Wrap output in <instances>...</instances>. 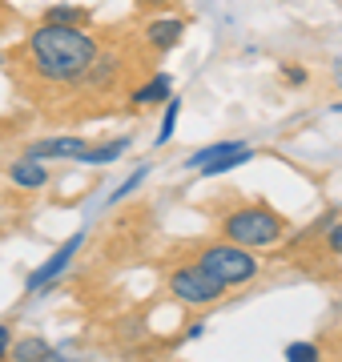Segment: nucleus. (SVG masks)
<instances>
[{
	"instance_id": "obj_25",
	"label": "nucleus",
	"mask_w": 342,
	"mask_h": 362,
	"mask_svg": "<svg viewBox=\"0 0 342 362\" xmlns=\"http://www.w3.org/2000/svg\"><path fill=\"white\" fill-rule=\"evenodd\" d=\"M334 113H342V101H338V105H334Z\"/></svg>"
},
{
	"instance_id": "obj_19",
	"label": "nucleus",
	"mask_w": 342,
	"mask_h": 362,
	"mask_svg": "<svg viewBox=\"0 0 342 362\" xmlns=\"http://www.w3.org/2000/svg\"><path fill=\"white\" fill-rule=\"evenodd\" d=\"M282 81L294 85V89H302L306 81H310V73H306V65H282Z\"/></svg>"
},
{
	"instance_id": "obj_13",
	"label": "nucleus",
	"mask_w": 342,
	"mask_h": 362,
	"mask_svg": "<svg viewBox=\"0 0 342 362\" xmlns=\"http://www.w3.org/2000/svg\"><path fill=\"white\" fill-rule=\"evenodd\" d=\"M258 153V149H254V145H237V149H230V153H222L218 157V161H210V165H201L198 173H206V177H222V173H230V169H237V165H246V161H250V157Z\"/></svg>"
},
{
	"instance_id": "obj_6",
	"label": "nucleus",
	"mask_w": 342,
	"mask_h": 362,
	"mask_svg": "<svg viewBox=\"0 0 342 362\" xmlns=\"http://www.w3.org/2000/svg\"><path fill=\"white\" fill-rule=\"evenodd\" d=\"M182 37H185V21L182 16H149L145 21V28H141V45L149 52H170V49H177L182 45Z\"/></svg>"
},
{
	"instance_id": "obj_14",
	"label": "nucleus",
	"mask_w": 342,
	"mask_h": 362,
	"mask_svg": "<svg viewBox=\"0 0 342 362\" xmlns=\"http://www.w3.org/2000/svg\"><path fill=\"white\" fill-rule=\"evenodd\" d=\"M45 21L89 28V25H93V13H89V8H81V4H53V8H45Z\"/></svg>"
},
{
	"instance_id": "obj_16",
	"label": "nucleus",
	"mask_w": 342,
	"mask_h": 362,
	"mask_svg": "<svg viewBox=\"0 0 342 362\" xmlns=\"http://www.w3.org/2000/svg\"><path fill=\"white\" fill-rule=\"evenodd\" d=\"M177 117H182V101H177V97H165V113H161L158 145H170V141H173V129H177Z\"/></svg>"
},
{
	"instance_id": "obj_20",
	"label": "nucleus",
	"mask_w": 342,
	"mask_h": 362,
	"mask_svg": "<svg viewBox=\"0 0 342 362\" xmlns=\"http://www.w3.org/2000/svg\"><path fill=\"white\" fill-rule=\"evenodd\" d=\"M286 358L310 362V358H318V346H310V342H294V346H286Z\"/></svg>"
},
{
	"instance_id": "obj_7",
	"label": "nucleus",
	"mask_w": 342,
	"mask_h": 362,
	"mask_svg": "<svg viewBox=\"0 0 342 362\" xmlns=\"http://www.w3.org/2000/svg\"><path fill=\"white\" fill-rule=\"evenodd\" d=\"M121 77H125V61H121V52L97 49V57H93L89 73L81 77V85H85V89H93V93H105V89H113Z\"/></svg>"
},
{
	"instance_id": "obj_21",
	"label": "nucleus",
	"mask_w": 342,
	"mask_h": 362,
	"mask_svg": "<svg viewBox=\"0 0 342 362\" xmlns=\"http://www.w3.org/2000/svg\"><path fill=\"white\" fill-rule=\"evenodd\" d=\"M8 346H13V330L0 322V358H8Z\"/></svg>"
},
{
	"instance_id": "obj_24",
	"label": "nucleus",
	"mask_w": 342,
	"mask_h": 362,
	"mask_svg": "<svg viewBox=\"0 0 342 362\" xmlns=\"http://www.w3.org/2000/svg\"><path fill=\"white\" fill-rule=\"evenodd\" d=\"M8 16H13V13H8V4H4V0H0V21H8Z\"/></svg>"
},
{
	"instance_id": "obj_10",
	"label": "nucleus",
	"mask_w": 342,
	"mask_h": 362,
	"mask_svg": "<svg viewBox=\"0 0 342 362\" xmlns=\"http://www.w3.org/2000/svg\"><path fill=\"white\" fill-rule=\"evenodd\" d=\"M165 97H170V77H165V73H153L145 85H137V89L129 93V105L133 109H158Z\"/></svg>"
},
{
	"instance_id": "obj_5",
	"label": "nucleus",
	"mask_w": 342,
	"mask_h": 362,
	"mask_svg": "<svg viewBox=\"0 0 342 362\" xmlns=\"http://www.w3.org/2000/svg\"><path fill=\"white\" fill-rule=\"evenodd\" d=\"M81 246H85V230H77V233L65 242V246L57 250L53 258L45 262V266H37V270L28 274V278H25V294H40V290H49V286H53L57 278H61V274L73 266V258H77Z\"/></svg>"
},
{
	"instance_id": "obj_4",
	"label": "nucleus",
	"mask_w": 342,
	"mask_h": 362,
	"mask_svg": "<svg viewBox=\"0 0 342 362\" xmlns=\"http://www.w3.org/2000/svg\"><path fill=\"white\" fill-rule=\"evenodd\" d=\"M165 290H170L182 306H194V310L213 306V302H222V298H225V286L218 282L206 266H198L194 258L182 262V266H173L170 278H165Z\"/></svg>"
},
{
	"instance_id": "obj_23",
	"label": "nucleus",
	"mask_w": 342,
	"mask_h": 362,
	"mask_svg": "<svg viewBox=\"0 0 342 362\" xmlns=\"http://www.w3.org/2000/svg\"><path fill=\"white\" fill-rule=\"evenodd\" d=\"M330 81H334V89L342 93V61H334V65H330Z\"/></svg>"
},
{
	"instance_id": "obj_1",
	"label": "nucleus",
	"mask_w": 342,
	"mask_h": 362,
	"mask_svg": "<svg viewBox=\"0 0 342 362\" xmlns=\"http://www.w3.org/2000/svg\"><path fill=\"white\" fill-rule=\"evenodd\" d=\"M97 49H101V40L89 28L40 21L8 52V61H13L16 77L37 89H81V77L89 73Z\"/></svg>"
},
{
	"instance_id": "obj_8",
	"label": "nucleus",
	"mask_w": 342,
	"mask_h": 362,
	"mask_svg": "<svg viewBox=\"0 0 342 362\" xmlns=\"http://www.w3.org/2000/svg\"><path fill=\"white\" fill-rule=\"evenodd\" d=\"M85 149V137H73V133H65V137H45V141H33L25 149V157H37V161H49V157H73L77 161V153Z\"/></svg>"
},
{
	"instance_id": "obj_3",
	"label": "nucleus",
	"mask_w": 342,
	"mask_h": 362,
	"mask_svg": "<svg viewBox=\"0 0 342 362\" xmlns=\"http://www.w3.org/2000/svg\"><path fill=\"white\" fill-rule=\"evenodd\" d=\"M194 262L206 266V270H210L225 290H230V286H246V282H254V278L262 274L258 250H246V246H237V242H225V238L206 242V246L194 254Z\"/></svg>"
},
{
	"instance_id": "obj_12",
	"label": "nucleus",
	"mask_w": 342,
	"mask_h": 362,
	"mask_svg": "<svg viewBox=\"0 0 342 362\" xmlns=\"http://www.w3.org/2000/svg\"><path fill=\"white\" fill-rule=\"evenodd\" d=\"M8 358H20V362H53V358H61L57 354V346L53 342H45V338H20V342H13L8 346Z\"/></svg>"
},
{
	"instance_id": "obj_2",
	"label": "nucleus",
	"mask_w": 342,
	"mask_h": 362,
	"mask_svg": "<svg viewBox=\"0 0 342 362\" xmlns=\"http://www.w3.org/2000/svg\"><path fill=\"white\" fill-rule=\"evenodd\" d=\"M290 221L270 202H230L218 214V238L246 250H274L286 242Z\"/></svg>"
},
{
	"instance_id": "obj_9",
	"label": "nucleus",
	"mask_w": 342,
	"mask_h": 362,
	"mask_svg": "<svg viewBox=\"0 0 342 362\" xmlns=\"http://www.w3.org/2000/svg\"><path fill=\"white\" fill-rule=\"evenodd\" d=\"M8 181H13L16 189H45L49 185V169L40 165L37 157H16V161H8Z\"/></svg>"
},
{
	"instance_id": "obj_17",
	"label": "nucleus",
	"mask_w": 342,
	"mask_h": 362,
	"mask_svg": "<svg viewBox=\"0 0 342 362\" xmlns=\"http://www.w3.org/2000/svg\"><path fill=\"white\" fill-rule=\"evenodd\" d=\"M145 177H149V165H141V169H137V173H133V177H125V181H121L117 189L109 194V206H117V202H125V197H129V194H133V189H137V185H141Z\"/></svg>"
},
{
	"instance_id": "obj_22",
	"label": "nucleus",
	"mask_w": 342,
	"mask_h": 362,
	"mask_svg": "<svg viewBox=\"0 0 342 362\" xmlns=\"http://www.w3.org/2000/svg\"><path fill=\"white\" fill-rule=\"evenodd\" d=\"M133 4H137L141 13H161V8H165L170 0H133Z\"/></svg>"
},
{
	"instance_id": "obj_18",
	"label": "nucleus",
	"mask_w": 342,
	"mask_h": 362,
	"mask_svg": "<svg viewBox=\"0 0 342 362\" xmlns=\"http://www.w3.org/2000/svg\"><path fill=\"white\" fill-rule=\"evenodd\" d=\"M322 238H326L330 254H334V258H342V214H334V218H330V226L322 230Z\"/></svg>"
},
{
	"instance_id": "obj_11",
	"label": "nucleus",
	"mask_w": 342,
	"mask_h": 362,
	"mask_svg": "<svg viewBox=\"0 0 342 362\" xmlns=\"http://www.w3.org/2000/svg\"><path fill=\"white\" fill-rule=\"evenodd\" d=\"M129 145H133L129 133H125V137H113V141H105V145H97V149H93V145H85V149L77 153V161H81V165H109V161H117Z\"/></svg>"
},
{
	"instance_id": "obj_15",
	"label": "nucleus",
	"mask_w": 342,
	"mask_h": 362,
	"mask_svg": "<svg viewBox=\"0 0 342 362\" xmlns=\"http://www.w3.org/2000/svg\"><path fill=\"white\" fill-rule=\"evenodd\" d=\"M237 137H225V141H210L206 149H198V153H189L185 157V169H201V165H210V161H218L222 153H230V149H237Z\"/></svg>"
}]
</instances>
